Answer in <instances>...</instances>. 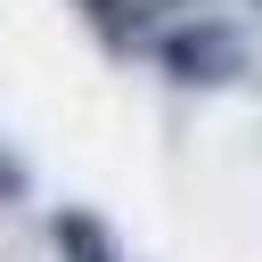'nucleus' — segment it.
<instances>
[{
    "instance_id": "f257e3e1",
    "label": "nucleus",
    "mask_w": 262,
    "mask_h": 262,
    "mask_svg": "<svg viewBox=\"0 0 262 262\" xmlns=\"http://www.w3.org/2000/svg\"><path fill=\"white\" fill-rule=\"evenodd\" d=\"M156 57H164V74H180V82H229V74H237V41H229L221 25H180V33L156 41Z\"/></svg>"
},
{
    "instance_id": "f03ea898",
    "label": "nucleus",
    "mask_w": 262,
    "mask_h": 262,
    "mask_svg": "<svg viewBox=\"0 0 262 262\" xmlns=\"http://www.w3.org/2000/svg\"><path fill=\"white\" fill-rule=\"evenodd\" d=\"M49 237H57V254H66V262H123V254H115V237H106V221H90V213H57V221H49Z\"/></svg>"
},
{
    "instance_id": "7ed1b4c3",
    "label": "nucleus",
    "mask_w": 262,
    "mask_h": 262,
    "mask_svg": "<svg viewBox=\"0 0 262 262\" xmlns=\"http://www.w3.org/2000/svg\"><path fill=\"white\" fill-rule=\"evenodd\" d=\"M25 188H33V180H25V164H16V156H8V147H0V205H16V196H25Z\"/></svg>"
}]
</instances>
